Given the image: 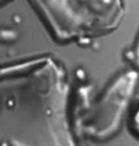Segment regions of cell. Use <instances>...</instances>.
Wrapping results in <instances>:
<instances>
[{
    "label": "cell",
    "instance_id": "obj_1",
    "mask_svg": "<svg viewBox=\"0 0 139 146\" xmlns=\"http://www.w3.org/2000/svg\"><path fill=\"white\" fill-rule=\"evenodd\" d=\"M2 146H76L70 129L66 74L50 57L1 70Z\"/></svg>",
    "mask_w": 139,
    "mask_h": 146
},
{
    "label": "cell",
    "instance_id": "obj_2",
    "mask_svg": "<svg viewBox=\"0 0 139 146\" xmlns=\"http://www.w3.org/2000/svg\"><path fill=\"white\" fill-rule=\"evenodd\" d=\"M58 41L85 40L112 32L123 15L122 0H30Z\"/></svg>",
    "mask_w": 139,
    "mask_h": 146
}]
</instances>
